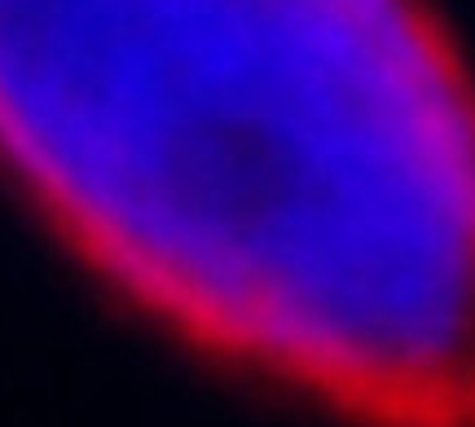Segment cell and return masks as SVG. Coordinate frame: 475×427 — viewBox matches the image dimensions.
Returning a JSON list of instances; mask_svg holds the SVG:
<instances>
[{"label": "cell", "mask_w": 475, "mask_h": 427, "mask_svg": "<svg viewBox=\"0 0 475 427\" xmlns=\"http://www.w3.org/2000/svg\"><path fill=\"white\" fill-rule=\"evenodd\" d=\"M0 190L233 384L475 427V71L431 0H0Z\"/></svg>", "instance_id": "cell-1"}]
</instances>
